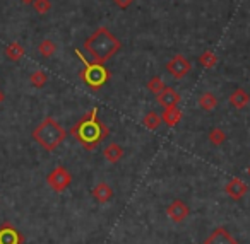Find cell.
<instances>
[{"mask_svg": "<svg viewBox=\"0 0 250 244\" xmlns=\"http://www.w3.org/2000/svg\"><path fill=\"white\" fill-rule=\"evenodd\" d=\"M24 237L19 232L18 227H14L11 222H4L0 225V244H22Z\"/></svg>", "mask_w": 250, "mask_h": 244, "instance_id": "8", "label": "cell"}, {"mask_svg": "<svg viewBox=\"0 0 250 244\" xmlns=\"http://www.w3.org/2000/svg\"><path fill=\"white\" fill-rule=\"evenodd\" d=\"M103 155L110 164H117V162H120L122 157H124V147H122L120 144H117V142H111V144H108L106 147H104Z\"/></svg>", "mask_w": 250, "mask_h": 244, "instance_id": "14", "label": "cell"}, {"mask_svg": "<svg viewBox=\"0 0 250 244\" xmlns=\"http://www.w3.org/2000/svg\"><path fill=\"white\" fill-rule=\"evenodd\" d=\"M31 5L36 11V14H40V16H45L46 12H50V9H52V2H50V0H35Z\"/></svg>", "mask_w": 250, "mask_h": 244, "instance_id": "24", "label": "cell"}, {"mask_svg": "<svg viewBox=\"0 0 250 244\" xmlns=\"http://www.w3.org/2000/svg\"><path fill=\"white\" fill-rule=\"evenodd\" d=\"M199 63H201L202 67H206V69H214L216 65H218V55H216L214 52H204L201 56H199Z\"/></svg>", "mask_w": 250, "mask_h": 244, "instance_id": "22", "label": "cell"}, {"mask_svg": "<svg viewBox=\"0 0 250 244\" xmlns=\"http://www.w3.org/2000/svg\"><path fill=\"white\" fill-rule=\"evenodd\" d=\"M84 50L93 56V62L104 63L122 50V41L108 28H98L84 41Z\"/></svg>", "mask_w": 250, "mask_h": 244, "instance_id": "2", "label": "cell"}, {"mask_svg": "<svg viewBox=\"0 0 250 244\" xmlns=\"http://www.w3.org/2000/svg\"><path fill=\"white\" fill-rule=\"evenodd\" d=\"M4 101H5V94H4V91L0 89V104L4 103Z\"/></svg>", "mask_w": 250, "mask_h": 244, "instance_id": "26", "label": "cell"}, {"mask_svg": "<svg viewBox=\"0 0 250 244\" xmlns=\"http://www.w3.org/2000/svg\"><path fill=\"white\" fill-rule=\"evenodd\" d=\"M199 106L202 108L204 111H214L216 108H218V97H216V94L212 93H202L201 97H199Z\"/></svg>", "mask_w": 250, "mask_h": 244, "instance_id": "16", "label": "cell"}, {"mask_svg": "<svg viewBox=\"0 0 250 244\" xmlns=\"http://www.w3.org/2000/svg\"><path fill=\"white\" fill-rule=\"evenodd\" d=\"M165 69L175 79H184V77H187L192 72V63L184 55H175L173 58L168 60Z\"/></svg>", "mask_w": 250, "mask_h": 244, "instance_id": "6", "label": "cell"}, {"mask_svg": "<svg viewBox=\"0 0 250 244\" xmlns=\"http://www.w3.org/2000/svg\"><path fill=\"white\" fill-rule=\"evenodd\" d=\"M160 116H161L163 125H167L168 128H173L180 123V120H182L184 114H182V111L178 110V106H171V108H165L163 113H161Z\"/></svg>", "mask_w": 250, "mask_h": 244, "instance_id": "13", "label": "cell"}, {"mask_svg": "<svg viewBox=\"0 0 250 244\" xmlns=\"http://www.w3.org/2000/svg\"><path fill=\"white\" fill-rule=\"evenodd\" d=\"M156 101L163 108H171V106H178V103L182 101V96L173 89V87L165 86V89L156 96Z\"/></svg>", "mask_w": 250, "mask_h": 244, "instance_id": "12", "label": "cell"}, {"mask_svg": "<svg viewBox=\"0 0 250 244\" xmlns=\"http://www.w3.org/2000/svg\"><path fill=\"white\" fill-rule=\"evenodd\" d=\"M91 196H93V200L96 203H100V205H104V203L111 202V198H113V188H111L108 183L101 181V183H98V185L93 188V191H91Z\"/></svg>", "mask_w": 250, "mask_h": 244, "instance_id": "11", "label": "cell"}, {"mask_svg": "<svg viewBox=\"0 0 250 244\" xmlns=\"http://www.w3.org/2000/svg\"><path fill=\"white\" fill-rule=\"evenodd\" d=\"M165 89V82L163 79H161L160 75H154L149 79V82H147V91H149L153 96H158V94L161 93V91Z\"/></svg>", "mask_w": 250, "mask_h": 244, "instance_id": "23", "label": "cell"}, {"mask_svg": "<svg viewBox=\"0 0 250 244\" xmlns=\"http://www.w3.org/2000/svg\"><path fill=\"white\" fill-rule=\"evenodd\" d=\"M167 215L171 222L180 224L188 219V215H190V206H188L184 200L175 198L173 202H170V205L167 206Z\"/></svg>", "mask_w": 250, "mask_h": 244, "instance_id": "7", "label": "cell"}, {"mask_svg": "<svg viewBox=\"0 0 250 244\" xmlns=\"http://www.w3.org/2000/svg\"><path fill=\"white\" fill-rule=\"evenodd\" d=\"M29 82H31V86L36 87V89H42V87H45L46 82H48V75H46L43 70H36V72H33L31 75H29Z\"/></svg>", "mask_w": 250, "mask_h": 244, "instance_id": "20", "label": "cell"}, {"mask_svg": "<svg viewBox=\"0 0 250 244\" xmlns=\"http://www.w3.org/2000/svg\"><path fill=\"white\" fill-rule=\"evenodd\" d=\"M249 103H250V94L245 89H242V87H238V89H235L229 94V104L235 110H243Z\"/></svg>", "mask_w": 250, "mask_h": 244, "instance_id": "15", "label": "cell"}, {"mask_svg": "<svg viewBox=\"0 0 250 244\" xmlns=\"http://www.w3.org/2000/svg\"><path fill=\"white\" fill-rule=\"evenodd\" d=\"M76 55L79 56V60L84 65L79 72V79L83 80L84 86L89 87L91 91H100L101 87L106 86L111 74H110V70L104 67V63L89 62V60L83 55L81 50H76Z\"/></svg>", "mask_w": 250, "mask_h": 244, "instance_id": "4", "label": "cell"}, {"mask_svg": "<svg viewBox=\"0 0 250 244\" xmlns=\"http://www.w3.org/2000/svg\"><path fill=\"white\" fill-rule=\"evenodd\" d=\"M22 4H26V5H29V4H33V2H35V0H21Z\"/></svg>", "mask_w": 250, "mask_h": 244, "instance_id": "27", "label": "cell"}, {"mask_svg": "<svg viewBox=\"0 0 250 244\" xmlns=\"http://www.w3.org/2000/svg\"><path fill=\"white\" fill-rule=\"evenodd\" d=\"M69 133L83 145L86 150H94L104 138H108L110 130L98 116V108H93L89 113H86L77 123L72 125Z\"/></svg>", "mask_w": 250, "mask_h": 244, "instance_id": "1", "label": "cell"}, {"mask_svg": "<svg viewBox=\"0 0 250 244\" xmlns=\"http://www.w3.org/2000/svg\"><path fill=\"white\" fill-rule=\"evenodd\" d=\"M204 244H238V241L231 236L228 229L225 227H216L208 237H206Z\"/></svg>", "mask_w": 250, "mask_h": 244, "instance_id": "10", "label": "cell"}, {"mask_svg": "<svg viewBox=\"0 0 250 244\" xmlns=\"http://www.w3.org/2000/svg\"><path fill=\"white\" fill-rule=\"evenodd\" d=\"M38 52H40V55H42L43 58H50V56L55 55L57 45L52 41V39H43V41L40 43V46H38Z\"/></svg>", "mask_w": 250, "mask_h": 244, "instance_id": "19", "label": "cell"}, {"mask_svg": "<svg viewBox=\"0 0 250 244\" xmlns=\"http://www.w3.org/2000/svg\"><path fill=\"white\" fill-rule=\"evenodd\" d=\"M143 125L147 128V130L156 131L158 128H160L161 125H163V121H161V116L156 113V111H149V113L144 114V118H143Z\"/></svg>", "mask_w": 250, "mask_h": 244, "instance_id": "18", "label": "cell"}, {"mask_svg": "<svg viewBox=\"0 0 250 244\" xmlns=\"http://www.w3.org/2000/svg\"><path fill=\"white\" fill-rule=\"evenodd\" d=\"M24 55H26L24 48H22V45L18 41H12L11 45H7V48H5V56H7L11 62H19Z\"/></svg>", "mask_w": 250, "mask_h": 244, "instance_id": "17", "label": "cell"}, {"mask_svg": "<svg viewBox=\"0 0 250 244\" xmlns=\"http://www.w3.org/2000/svg\"><path fill=\"white\" fill-rule=\"evenodd\" d=\"M134 2H136V0H113V4L117 5L118 9H124V11L125 9H129Z\"/></svg>", "mask_w": 250, "mask_h": 244, "instance_id": "25", "label": "cell"}, {"mask_svg": "<svg viewBox=\"0 0 250 244\" xmlns=\"http://www.w3.org/2000/svg\"><path fill=\"white\" fill-rule=\"evenodd\" d=\"M247 172H249V176H250V166H249V169H247Z\"/></svg>", "mask_w": 250, "mask_h": 244, "instance_id": "28", "label": "cell"}, {"mask_svg": "<svg viewBox=\"0 0 250 244\" xmlns=\"http://www.w3.org/2000/svg\"><path fill=\"white\" fill-rule=\"evenodd\" d=\"M208 140L211 142L212 145H216V147L223 145V144L226 142V133H225V130H221V128H211V131L208 133Z\"/></svg>", "mask_w": 250, "mask_h": 244, "instance_id": "21", "label": "cell"}, {"mask_svg": "<svg viewBox=\"0 0 250 244\" xmlns=\"http://www.w3.org/2000/svg\"><path fill=\"white\" fill-rule=\"evenodd\" d=\"M225 191H226V195L233 200V202H240V200L249 193V186H247L240 178H233L226 183Z\"/></svg>", "mask_w": 250, "mask_h": 244, "instance_id": "9", "label": "cell"}, {"mask_svg": "<svg viewBox=\"0 0 250 244\" xmlns=\"http://www.w3.org/2000/svg\"><path fill=\"white\" fill-rule=\"evenodd\" d=\"M31 137H33V140L42 149H45L46 152H53L60 147V144H63V140L67 138V131L55 118L46 116L45 120L33 130Z\"/></svg>", "mask_w": 250, "mask_h": 244, "instance_id": "3", "label": "cell"}, {"mask_svg": "<svg viewBox=\"0 0 250 244\" xmlns=\"http://www.w3.org/2000/svg\"><path fill=\"white\" fill-rule=\"evenodd\" d=\"M46 185L53 189L55 193H62L72 185V174L67 171V168L63 166H57L50 171V174L46 176Z\"/></svg>", "mask_w": 250, "mask_h": 244, "instance_id": "5", "label": "cell"}]
</instances>
